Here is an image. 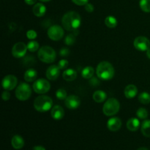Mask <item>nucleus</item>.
Masks as SVG:
<instances>
[{"label": "nucleus", "mask_w": 150, "mask_h": 150, "mask_svg": "<svg viewBox=\"0 0 150 150\" xmlns=\"http://www.w3.org/2000/svg\"><path fill=\"white\" fill-rule=\"evenodd\" d=\"M62 24L65 30L75 32L81 24V18L77 12H67L62 18Z\"/></svg>", "instance_id": "obj_1"}, {"label": "nucleus", "mask_w": 150, "mask_h": 150, "mask_svg": "<svg viewBox=\"0 0 150 150\" xmlns=\"http://www.w3.org/2000/svg\"><path fill=\"white\" fill-rule=\"evenodd\" d=\"M114 68L112 64L107 61H103L98 64L96 68V74L102 81H109L114 76Z\"/></svg>", "instance_id": "obj_2"}, {"label": "nucleus", "mask_w": 150, "mask_h": 150, "mask_svg": "<svg viewBox=\"0 0 150 150\" xmlns=\"http://www.w3.org/2000/svg\"><path fill=\"white\" fill-rule=\"evenodd\" d=\"M38 57L44 63H53L56 60L57 54L55 50L48 45L42 46L38 50Z\"/></svg>", "instance_id": "obj_3"}, {"label": "nucleus", "mask_w": 150, "mask_h": 150, "mask_svg": "<svg viewBox=\"0 0 150 150\" xmlns=\"http://www.w3.org/2000/svg\"><path fill=\"white\" fill-rule=\"evenodd\" d=\"M53 100L46 95L38 96L34 101V108L39 112H46L52 108Z\"/></svg>", "instance_id": "obj_4"}, {"label": "nucleus", "mask_w": 150, "mask_h": 150, "mask_svg": "<svg viewBox=\"0 0 150 150\" xmlns=\"http://www.w3.org/2000/svg\"><path fill=\"white\" fill-rule=\"evenodd\" d=\"M120 108V102L115 98H109L105 101L103 107V114L107 117H112L119 112Z\"/></svg>", "instance_id": "obj_5"}, {"label": "nucleus", "mask_w": 150, "mask_h": 150, "mask_svg": "<svg viewBox=\"0 0 150 150\" xmlns=\"http://www.w3.org/2000/svg\"><path fill=\"white\" fill-rule=\"evenodd\" d=\"M32 95V89L28 83L21 82L16 89V97L21 101L27 100Z\"/></svg>", "instance_id": "obj_6"}, {"label": "nucleus", "mask_w": 150, "mask_h": 150, "mask_svg": "<svg viewBox=\"0 0 150 150\" xmlns=\"http://www.w3.org/2000/svg\"><path fill=\"white\" fill-rule=\"evenodd\" d=\"M51 84L46 79H40L35 81L33 83V89L36 93L43 95L50 90Z\"/></svg>", "instance_id": "obj_7"}, {"label": "nucleus", "mask_w": 150, "mask_h": 150, "mask_svg": "<svg viewBox=\"0 0 150 150\" xmlns=\"http://www.w3.org/2000/svg\"><path fill=\"white\" fill-rule=\"evenodd\" d=\"M48 36L51 40H60L64 37V29L59 25H53L48 29Z\"/></svg>", "instance_id": "obj_8"}, {"label": "nucleus", "mask_w": 150, "mask_h": 150, "mask_svg": "<svg viewBox=\"0 0 150 150\" xmlns=\"http://www.w3.org/2000/svg\"><path fill=\"white\" fill-rule=\"evenodd\" d=\"M135 48L139 51H146L150 48V42L147 38L139 36L133 41Z\"/></svg>", "instance_id": "obj_9"}, {"label": "nucleus", "mask_w": 150, "mask_h": 150, "mask_svg": "<svg viewBox=\"0 0 150 150\" xmlns=\"http://www.w3.org/2000/svg\"><path fill=\"white\" fill-rule=\"evenodd\" d=\"M27 50V45L21 42H17L12 48V55L15 58H21L24 57Z\"/></svg>", "instance_id": "obj_10"}, {"label": "nucleus", "mask_w": 150, "mask_h": 150, "mask_svg": "<svg viewBox=\"0 0 150 150\" xmlns=\"http://www.w3.org/2000/svg\"><path fill=\"white\" fill-rule=\"evenodd\" d=\"M18 83V79L13 75H7L1 81V85H2L3 89L5 90L10 91L16 88Z\"/></svg>", "instance_id": "obj_11"}, {"label": "nucleus", "mask_w": 150, "mask_h": 150, "mask_svg": "<svg viewBox=\"0 0 150 150\" xmlns=\"http://www.w3.org/2000/svg\"><path fill=\"white\" fill-rule=\"evenodd\" d=\"M66 107L70 110H75L79 107L81 104V100L79 96L74 95H69L64 100Z\"/></svg>", "instance_id": "obj_12"}, {"label": "nucleus", "mask_w": 150, "mask_h": 150, "mask_svg": "<svg viewBox=\"0 0 150 150\" xmlns=\"http://www.w3.org/2000/svg\"><path fill=\"white\" fill-rule=\"evenodd\" d=\"M60 73V69L57 65H51L46 70L45 73V76H46L47 79L50 81H55L59 76Z\"/></svg>", "instance_id": "obj_13"}, {"label": "nucleus", "mask_w": 150, "mask_h": 150, "mask_svg": "<svg viewBox=\"0 0 150 150\" xmlns=\"http://www.w3.org/2000/svg\"><path fill=\"white\" fill-rule=\"evenodd\" d=\"M122 127V121L118 117H111L107 122V127L112 132H116Z\"/></svg>", "instance_id": "obj_14"}, {"label": "nucleus", "mask_w": 150, "mask_h": 150, "mask_svg": "<svg viewBox=\"0 0 150 150\" xmlns=\"http://www.w3.org/2000/svg\"><path fill=\"white\" fill-rule=\"evenodd\" d=\"M51 114L53 119L55 120H60L64 117V111L62 107L60 105H54L51 108Z\"/></svg>", "instance_id": "obj_15"}, {"label": "nucleus", "mask_w": 150, "mask_h": 150, "mask_svg": "<svg viewBox=\"0 0 150 150\" xmlns=\"http://www.w3.org/2000/svg\"><path fill=\"white\" fill-rule=\"evenodd\" d=\"M125 96L127 99H133L138 94V89L135 85L129 84L125 87L124 91Z\"/></svg>", "instance_id": "obj_16"}, {"label": "nucleus", "mask_w": 150, "mask_h": 150, "mask_svg": "<svg viewBox=\"0 0 150 150\" xmlns=\"http://www.w3.org/2000/svg\"><path fill=\"white\" fill-rule=\"evenodd\" d=\"M11 144L15 149H21L24 146V140L19 135H15L11 139Z\"/></svg>", "instance_id": "obj_17"}, {"label": "nucleus", "mask_w": 150, "mask_h": 150, "mask_svg": "<svg viewBox=\"0 0 150 150\" xmlns=\"http://www.w3.org/2000/svg\"><path fill=\"white\" fill-rule=\"evenodd\" d=\"M62 77L67 81H73L77 78V72L73 68L66 69L63 72Z\"/></svg>", "instance_id": "obj_18"}, {"label": "nucleus", "mask_w": 150, "mask_h": 150, "mask_svg": "<svg viewBox=\"0 0 150 150\" xmlns=\"http://www.w3.org/2000/svg\"><path fill=\"white\" fill-rule=\"evenodd\" d=\"M33 13L35 16L37 17H42L45 14V12H46V7L42 3H37L34 5L33 9Z\"/></svg>", "instance_id": "obj_19"}, {"label": "nucleus", "mask_w": 150, "mask_h": 150, "mask_svg": "<svg viewBox=\"0 0 150 150\" xmlns=\"http://www.w3.org/2000/svg\"><path fill=\"white\" fill-rule=\"evenodd\" d=\"M139 127H140V122L139 119L133 117L127 122V128L130 131H136L139 128Z\"/></svg>", "instance_id": "obj_20"}, {"label": "nucleus", "mask_w": 150, "mask_h": 150, "mask_svg": "<svg viewBox=\"0 0 150 150\" xmlns=\"http://www.w3.org/2000/svg\"><path fill=\"white\" fill-rule=\"evenodd\" d=\"M37 76H38V72L36 71L34 69L30 68L28 69L24 73V80L27 82H32L34 81H35V79H37Z\"/></svg>", "instance_id": "obj_21"}, {"label": "nucleus", "mask_w": 150, "mask_h": 150, "mask_svg": "<svg viewBox=\"0 0 150 150\" xmlns=\"http://www.w3.org/2000/svg\"><path fill=\"white\" fill-rule=\"evenodd\" d=\"M92 98L96 103H103L106 100L107 95L104 91L97 90L94 92Z\"/></svg>", "instance_id": "obj_22"}, {"label": "nucleus", "mask_w": 150, "mask_h": 150, "mask_svg": "<svg viewBox=\"0 0 150 150\" xmlns=\"http://www.w3.org/2000/svg\"><path fill=\"white\" fill-rule=\"evenodd\" d=\"M142 133L145 137H150V120H144L141 125Z\"/></svg>", "instance_id": "obj_23"}, {"label": "nucleus", "mask_w": 150, "mask_h": 150, "mask_svg": "<svg viewBox=\"0 0 150 150\" xmlns=\"http://www.w3.org/2000/svg\"><path fill=\"white\" fill-rule=\"evenodd\" d=\"M94 73H95V70L91 66H87L85 67L81 71V76L83 79H90L93 77Z\"/></svg>", "instance_id": "obj_24"}, {"label": "nucleus", "mask_w": 150, "mask_h": 150, "mask_svg": "<svg viewBox=\"0 0 150 150\" xmlns=\"http://www.w3.org/2000/svg\"><path fill=\"white\" fill-rule=\"evenodd\" d=\"M117 23H118L117 19L114 16H108L105 18V24L108 28H111V29L115 28L117 26Z\"/></svg>", "instance_id": "obj_25"}, {"label": "nucleus", "mask_w": 150, "mask_h": 150, "mask_svg": "<svg viewBox=\"0 0 150 150\" xmlns=\"http://www.w3.org/2000/svg\"><path fill=\"white\" fill-rule=\"evenodd\" d=\"M139 101L144 105L150 103V94L146 92H143L139 95Z\"/></svg>", "instance_id": "obj_26"}, {"label": "nucleus", "mask_w": 150, "mask_h": 150, "mask_svg": "<svg viewBox=\"0 0 150 150\" xmlns=\"http://www.w3.org/2000/svg\"><path fill=\"white\" fill-rule=\"evenodd\" d=\"M139 6L145 13H150V0H140Z\"/></svg>", "instance_id": "obj_27"}, {"label": "nucleus", "mask_w": 150, "mask_h": 150, "mask_svg": "<svg viewBox=\"0 0 150 150\" xmlns=\"http://www.w3.org/2000/svg\"><path fill=\"white\" fill-rule=\"evenodd\" d=\"M28 51L30 52H35L39 50V43L36 40H31L27 43Z\"/></svg>", "instance_id": "obj_28"}, {"label": "nucleus", "mask_w": 150, "mask_h": 150, "mask_svg": "<svg viewBox=\"0 0 150 150\" xmlns=\"http://www.w3.org/2000/svg\"><path fill=\"white\" fill-rule=\"evenodd\" d=\"M136 116L141 120H146L148 117V111L144 108H139L136 111Z\"/></svg>", "instance_id": "obj_29"}, {"label": "nucleus", "mask_w": 150, "mask_h": 150, "mask_svg": "<svg viewBox=\"0 0 150 150\" xmlns=\"http://www.w3.org/2000/svg\"><path fill=\"white\" fill-rule=\"evenodd\" d=\"M76 42V35L75 33L69 34L65 37L64 39V43L67 45H72Z\"/></svg>", "instance_id": "obj_30"}, {"label": "nucleus", "mask_w": 150, "mask_h": 150, "mask_svg": "<svg viewBox=\"0 0 150 150\" xmlns=\"http://www.w3.org/2000/svg\"><path fill=\"white\" fill-rule=\"evenodd\" d=\"M56 97L58 100H64L67 98V92L65 89H59L56 92Z\"/></svg>", "instance_id": "obj_31"}, {"label": "nucleus", "mask_w": 150, "mask_h": 150, "mask_svg": "<svg viewBox=\"0 0 150 150\" xmlns=\"http://www.w3.org/2000/svg\"><path fill=\"white\" fill-rule=\"evenodd\" d=\"M68 64V61H67V59H61L59 62L57 66H58L60 70H64V69H67Z\"/></svg>", "instance_id": "obj_32"}, {"label": "nucleus", "mask_w": 150, "mask_h": 150, "mask_svg": "<svg viewBox=\"0 0 150 150\" xmlns=\"http://www.w3.org/2000/svg\"><path fill=\"white\" fill-rule=\"evenodd\" d=\"M26 37H27L28 39L34 40L38 37V34L33 29H30V30H28L27 32H26Z\"/></svg>", "instance_id": "obj_33"}, {"label": "nucleus", "mask_w": 150, "mask_h": 150, "mask_svg": "<svg viewBox=\"0 0 150 150\" xmlns=\"http://www.w3.org/2000/svg\"><path fill=\"white\" fill-rule=\"evenodd\" d=\"M74 4H77L79 6H82V5H86L88 3L89 0H72Z\"/></svg>", "instance_id": "obj_34"}, {"label": "nucleus", "mask_w": 150, "mask_h": 150, "mask_svg": "<svg viewBox=\"0 0 150 150\" xmlns=\"http://www.w3.org/2000/svg\"><path fill=\"white\" fill-rule=\"evenodd\" d=\"M1 98H2L3 100H4V101L9 100H10V92H9L7 90L3 92L2 95H1Z\"/></svg>", "instance_id": "obj_35"}, {"label": "nucleus", "mask_w": 150, "mask_h": 150, "mask_svg": "<svg viewBox=\"0 0 150 150\" xmlns=\"http://www.w3.org/2000/svg\"><path fill=\"white\" fill-rule=\"evenodd\" d=\"M84 6H85V10H86V11L88 12V13H92V12L94 11V10H95L94 6L92 5V4H90V3H87V4Z\"/></svg>", "instance_id": "obj_36"}, {"label": "nucleus", "mask_w": 150, "mask_h": 150, "mask_svg": "<svg viewBox=\"0 0 150 150\" xmlns=\"http://www.w3.org/2000/svg\"><path fill=\"white\" fill-rule=\"evenodd\" d=\"M70 53V51H69L68 48H63L60 50L59 51V54L62 56V57H66Z\"/></svg>", "instance_id": "obj_37"}, {"label": "nucleus", "mask_w": 150, "mask_h": 150, "mask_svg": "<svg viewBox=\"0 0 150 150\" xmlns=\"http://www.w3.org/2000/svg\"><path fill=\"white\" fill-rule=\"evenodd\" d=\"M90 83L93 85V86H96V85H98V83H99V81H98V80L96 78L94 77L90 80Z\"/></svg>", "instance_id": "obj_38"}, {"label": "nucleus", "mask_w": 150, "mask_h": 150, "mask_svg": "<svg viewBox=\"0 0 150 150\" xmlns=\"http://www.w3.org/2000/svg\"><path fill=\"white\" fill-rule=\"evenodd\" d=\"M25 3L29 5H32V4H35L36 3L37 0H24Z\"/></svg>", "instance_id": "obj_39"}, {"label": "nucleus", "mask_w": 150, "mask_h": 150, "mask_svg": "<svg viewBox=\"0 0 150 150\" xmlns=\"http://www.w3.org/2000/svg\"><path fill=\"white\" fill-rule=\"evenodd\" d=\"M33 150H45V149L42 146H35L33 147Z\"/></svg>", "instance_id": "obj_40"}, {"label": "nucleus", "mask_w": 150, "mask_h": 150, "mask_svg": "<svg viewBox=\"0 0 150 150\" xmlns=\"http://www.w3.org/2000/svg\"><path fill=\"white\" fill-rule=\"evenodd\" d=\"M146 56H147L148 58L150 59V48L146 51Z\"/></svg>", "instance_id": "obj_41"}, {"label": "nucleus", "mask_w": 150, "mask_h": 150, "mask_svg": "<svg viewBox=\"0 0 150 150\" xmlns=\"http://www.w3.org/2000/svg\"><path fill=\"white\" fill-rule=\"evenodd\" d=\"M137 150H149V149L146 147H140V148H139Z\"/></svg>", "instance_id": "obj_42"}, {"label": "nucleus", "mask_w": 150, "mask_h": 150, "mask_svg": "<svg viewBox=\"0 0 150 150\" xmlns=\"http://www.w3.org/2000/svg\"><path fill=\"white\" fill-rule=\"evenodd\" d=\"M40 1H42V2H47V1H49L50 0H40Z\"/></svg>", "instance_id": "obj_43"}]
</instances>
